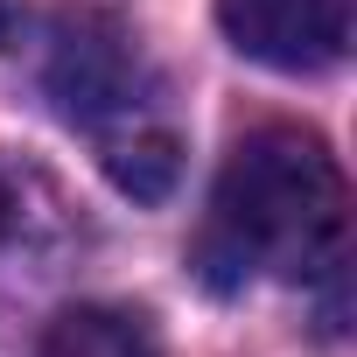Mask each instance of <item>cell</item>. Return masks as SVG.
Returning a JSON list of instances; mask_svg holds the SVG:
<instances>
[{
    "label": "cell",
    "mask_w": 357,
    "mask_h": 357,
    "mask_svg": "<svg viewBox=\"0 0 357 357\" xmlns=\"http://www.w3.org/2000/svg\"><path fill=\"white\" fill-rule=\"evenodd\" d=\"M105 175H112L126 197L161 204L175 190V175H183V147H175L168 133H126V140L105 147Z\"/></svg>",
    "instance_id": "obj_5"
},
{
    "label": "cell",
    "mask_w": 357,
    "mask_h": 357,
    "mask_svg": "<svg viewBox=\"0 0 357 357\" xmlns=\"http://www.w3.org/2000/svg\"><path fill=\"white\" fill-rule=\"evenodd\" d=\"M0 36H8V8H0Z\"/></svg>",
    "instance_id": "obj_7"
},
{
    "label": "cell",
    "mask_w": 357,
    "mask_h": 357,
    "mask_svg": "<svg viewBox=\"0 0 357 357\" xmlns=\"http://www.w3.org/2000/svg\"><path fill=\"white\" fill-rule=\"evenodd\" d=\"M133 77H140V63L112 22H63L56 56H50V91L63 98L70 119H98V112L126 105Z\"/></svg>",
    "instance_id": "obj_3"
},
{
    "label": "cell",
    "mask_w": 357,
    "mask_h": 357,
    "mask_svg": "<svg viewBox=\"0 0 357 357\" xmlns=\"http://www.w3.org/2000/svg\"><path fill=\"white\" fill-rule=\"evenodd\" d=\"M231 50L273 70H315L350 43V0H218Z\"/></svg>",
    "instance_id": "obj_2"
},
{
    "label": "cell",
    "mask_w": 357,
    "mask_h": 357,
    "mask_svg": "<svg viewBox=\"0 0 357 357\" xmlns=\"http://www.w3.org/2000/svg\"><path fill=\"white\" fill-rule=\"evenodd\" d=\"M8 218H15V204H8V190H0V238H8Z\"/></svg>",
    "instance_id": "obj_6"
},
{
    "label": "cell",
    "mask_w": 357,
    "mask_h": 357,
    "mask_svg": "<svg viewBox=\"0 0 357 357\" xmlns=\"http://www.w3.org/2000/svg\"><path fill=\"white\" fill-rule=\"evenodd\" d=\"M43 357H161L154 329L126 308H63L43 336Z\"/></svg>",
    "instance_id": "obj_4"
},
{
    "label": "cell",
    "mask_w": 357,
    "mask_h": 357,
    "mask_svg": "<svg viewBox=\"0 0 357 357\" xmlns=\"http://www.w3.org/2000/svg\"><path fill=\"white\" fill-rule=\"evenodd\" d=\"M343 245V175L329 147L301 126H259L231 147L211 225H204V273L218 287H238L245 273H287L308 280L336 266Z\"/></svg>",
    "instance_id": "obj_1"
}]
</instances>
